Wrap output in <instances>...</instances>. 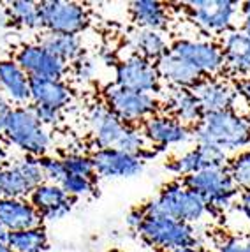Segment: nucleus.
I'll return each mask as SVG.
<instances>
[{
  "label": "nucleus",
  "instance_id": "f257e3e1",
  "mask_svg": "<svg viewBox=\"0 0 250 252\" xmlns=\"http://www.w3.org/2000/svg\"><path fill=\"white\" fill-rule=\"evenodd\" d=\"M88 127L97 150H120L138 157L146 156V139L139 129L122 122L102 102L94 104L88 111Z\"/></svg>",
  "mask_w": 250,
  "mask_h": 252
},
{
  "label": "nucleus",
  "instance_id": "f03ea898",
  "mask_svg": "<svg viewBox=\"0 0 250 252\" xmlns=\"http://www.w3.org/2000/svg\"><path fill=\"white\" fill-rule=\"evenodd\" d=\"M192 138L197 145L215 147L227 154L250 147V126L234 109L206 113L192 129Z\"/></svg>",
  "mask_w": 250,
  "mask_h": 252
},
{
  "label": "nucleus",
  "instance_id": "7ed1b4c3",
  "mask_svg": "<svg viewBox=\"0 0 250 252\" xmlns=\"http://www.w3.org/2000/svg\"><path fill=\"white\" fill-rule=\"evenodd\" d=\"M143 212H145V215L175 219V220L192 226L208 214L210 208L199 194L190 190L180 180L164 185L160 192L143 206Z\"/></svg>",
  "mask_w": 250,
  "mask_h": 252
},
{
  "label": "nucleus",
  "instance_id": "20e7f679",
  "mask_svg": "<svg viewBox=\"0 0 250 252\" xmlns=\"http://www.w3.org/2000/svg\"><path fill=\"white\" fill-rule=\"evenodd\" d=\"M4 136L9 143L29 157H44L51 147L48 129L37 120L30 106H14L5 122Z\"/></svg>",
  "mask_w": 250,
  "mask_h": 252
},
{
  "label": "nucleus",
  "instance_id": "39448f33",
  "mask_svg": "<svg viewBox=\"0 0 250 252\" xmlns=\"http://www.w3.org/2000/svg\"><path fill=\"white\" fill-rule=\"evenodd\" d=\"M188 189L199 194L203 201L208 205L210 212L227 210L238 198L240 189L231 178L227 168H210L182 178Z\"/></svg>",
  "mask_w": 250,
  "mask_h": 252
},
{
  "label": "nucleus",
  "instance_id": "423d86ee",
  "mask_svg": "<svg viewBox=\"0 0 250 252\" xmlns=\"http://www.w3.org/2000/svg\"><path fill=\"white\" fill-rule=\"evenodd\" d=\"M138 235L148 245L166 252L184 247H197L196 229L190 224L158 215H145Z\"/></svg>",
  "mask_w": 250,
  "mask_h": 252
},
{
  "label": "nucleus",
  "instance_id": "0eeeda50",
  "mask_svg": "<svg viewBox=\"0 0 250 252\" xmlns=\"http://www.w3.org/2000/svg\"><path fill=\"white\" fill-rule=\"evenodd\" d=\"M104 104L129 126L145 124L148 118L158 113V101L152 94L122 89L117 83L108 85L104 89Z\"/></svg>",
  "mask_w": 250,
  "mask_h": 252
},
{
  "label": "nucleus",
  "instance_id": "6e6552de",
  "mask_svg": "<svg viewBox=\"0 0 250 252\" xmlns=\"http://www.w3.org/2000/svg\"><path fill=\"white\" fill-rule=\"evenodd\" d=\"M185 5L192 23L213 35H225L234 30V21L242 14L240 4L227 0H196Z\"/></svg>",
  "mask_w": 250,
  "mask_h": 252
},
{
  "label": "nucleus",
  "instance_id": "1a4fd4ad",
  "mask_svg": "<svg viewBox=\"0 0 250 252\" xmlns=\"http://www.w3.org/2000/svg\"><path fill=\"white\" fill-rule=\"evenodd\" d=\"M42 29L48 34H67L78 35L88 27V11L78 2H63V0H46L39 2Z\"/></svg>",
  "mask_w": 250,
  "mask_h": 252
},
{
  "label": "nucleus",
  "instance_id": "9d476101",
  "mask_svg": "<svg viewBox=\"0 0 250 252\" xmlns=\"http://www.w3.org/2000/svg\"><path fill=\"white\" fill-rule=\"evenodd\" d=\"M41 184H44V175L35 157L27 156L0 168V199H23Z\"/></svg>",
  "mask_w": 250,
  "mask_h": 252
},
{
  "label": "nucleus",
  "instance_id": "9b49d317",
  "mask_svg": "<svg viewBox=\"0 0 250 252\" xmlns=\"http://www.w3.org/2000/svg\"><path fill=\"white\" fill-rule=\"evenodd\" d=\"M169 51L190 63L204 78H215L224 71V53L220 44L201 39H178L169 46Z\"/></svg>",
  "mask_w": 250,
  "mask_h": 252
},
{
  "label": "nucleus",
  "instance_id": "f8f14e48",
  "mask_svg": "<svg viewBox=\"0 0 250 252\" xmlns=\"http://www.w3.org/2000/svg\"><path fill=\"white\" fill-rule=\"evenodd\" d=\"M115 83L122 89L154 95V92L160 89V76L154 62L138 55H130L129 59H124L117 63Z\"/></svg>",
  "mask_w": 250,
  "mask_h": 252
},
{
  "label": "nucleus",
  "instance_id": "ddd939ff",
  "mask_svg": "<svg viewBox=\"0 0 250 252\" xmlns=\"http://www.w3.org/2000/svg\"><path fill=\"white\" fill-rule=\"evenodd\" d=\"M14 62L20 65L29 78H44V80H62L69 63L62 62L51 55L41 44H25L14 55Z\"/></svg>",
  "mask_w": 250,
  "mask_h": 252
},
{
  "label": "nucleus",
  "instance_id": "4468645a",
  "mask_svg": "<svg viewBox=\"0 0 250 252\" xmlns=\"http://www.w3.org/2000/svg\"><path fill=\"white\" fill-rule=\"evenodd\" d=\"M229 164V157L227 154L215 147H208V145H197V147L190 148L182 156L175 157L173 160L166 164V169L173 175L185 178L190 175L203 171V169L210 168H227Z\"/></svg>",
  "mask_w": 250,
  "mask_h": 252
},
{
  "label": "nucleus",
  "instance_id": "2eb2a0df",
  "mask_svg": "<svg viewBox=\"0 0 250 252\" xmlns=\"http://www.w3.org/2000/svg\"><path fill=\"white\" fill-rule=\"evenodd\" d=\"M95 175L102 178H134L145 171V159L120 150H95L90 156Z\"/></svg>",
  "mask_w": 250,
  "mask_h": 252
},
{
  "label": "nucleus",
  "instance_id": "dca6fc26",
  "mask_svg": "<svg viewBox=\"0 0 250 252\" xmlns=\"http://www.w3.org/2000/svg\"><path fill=\"white\" fill-rule=\"evenodd\" d=\"M143 136H145L146 143H152L155 147L166 148V147H178V145L188 143L192 138V129L178 122L176 118L169 117V115H155V117L148 118L143 124L141 129Z\"/></svg>",
  "mask_w": 250,
  "mask_h": 252
},
{
  "label": "nucleus",
  "instance_id": "f3484780",
  "mask_svg": "<svg viewBox=\"0 0 250 252\" xmlns=\"http://www.w3.org/2000/svg\"><path fill=\"white\" fill-rule=\"evenodd\" d=\"M30 203L39 212L44 222H59L72 210V198H69L60 185L41 184L30 194Z\"/></svg>",
  "mask_w": 250,
  "mask_h": 252
},
{
  "label": "nucleus",
  "instance_id": "a211bd4d",
  "mask_svg": "<svg viewBox=\"0 0 250 252\" xmlns=\"http://www.w3.org/2000/svg\"><path fill=\"white\" fill-rule=\"evenodd\" d=\"M203 113H217L225 109H234L238 101V92L234 87L219 78H203L192 89Z\"/></svg>",
  "mask_w": 250,
  "mask_h": 252
},
{
  "label": "nucleus",
  "instance_id": "6ab92c4d",
  "mask_svg": "<svg viewBox=\"0 0 250 252\" xmlns=\"http://www.w3.org/2000/svg\"><path fill=\"white\" fill-rule=\"evenodd\" d=\"M72 101V90L63 80L30 78V104L62 111Z\"/></svg>",
  "mask_w": 250,
  "mask_h": 252
},
{
  "label": "nucleus",
  "instance_id": "aec40b11",
  "mask_svg": "<svg viewBox=\"0 0 250 252\" xmlns=\"http://www.w3.org/2000/svg\"><path fill=\"white\" fill-rule=\"evenodd\" d=\"M0 94L16 106L30 104V78L13 59L0 60Z\"/></svg>",
  "mask_w": 250,
  "mask_h": 252
},
{
  "label": "nucleus",
  "instance_id": "412c9836",
  "mask_svg": "<svg viewBox=\"0 0 250 252\" xmlns=\"http://www.w3.org/2000/svg\"><path fill=\"white\" fill-rule=\"evenodd\" d=\"M0 224L14 233L41 227L42 219L27 199H0Z\"/></svg>",
  "mask_w": 250,
  "mask_h": 252
},
{
  "label": "nucleus",
  "instance_id": "4be33fe9",
  "mask_svg": "<svg viewBox=\"0 0 250 252\" xmlns=\"http://www.w3.org/2000/svg\"><path fill=\"white\" fill-rule=\"evenodd\" d=\"M224 53V69L233 74L249 78L250 74V37L242 30H231L220 42Z\"/></svg>",
  "mask_w": 250,
  "mask_h": 252
},
{
  "label": "nucleus",
  "instance_id": "5701e85b",
  "mask_svg": "<svg viewBox=\"0 0 250 252\" xmlns=\"http://www.w3.org/2000/svg\"><path fill=\"white\" fill-rule=\"evenodd\" d=\"M155 65H157L160 80L167 81L173 89L192 90L204 78L199 71H196V69L192 67L190 63H187L185 60L176 57L171 51H167L164 57H160L155 62Z\"/></svg>",
  "mask_w": 250,
  "mask_h": 252
},
{
  "label": "nucleus",
  "instance_id": "b1692460",
  "mask_svg": "<svg viewBox=\"0 0 250 252\" xmlns=\"http://www.w3.org/2000/svg\"><path fill=\"white\" fill-rule=\"evenodd\" d=\"M166 111L169 117L194 129L203 118V109L197 102L196 95L188 89H171L166 95Z\"/></svg>",
  "mask_w": 250,
  "mask_h": 252
},
{
  "label": "nucleus",
  "instance_id": "393cba45",
  "mask_svg": "<svg viewBox=\"0 0 250 252\" xmlns=\"http://www.w3.org/2000/svg\"><path fill=\"white\" fill-rule=\"evenodd\" d=\"M129 42L130 48L134 50V55L143 57L150 62H157L160 57H164L169 51V44H167L166 37L158 30L136 27V29L130 30Z\"/></svg>",
  "mask_w": 250,
  "mask_h": 252
},
{
  "label": "nucleus",
  "instance_id": "a878e982",
  "mask_svg": "<svg viewBox=\"0 0 250 252\" xmlns=\"http://www.w3.org/2000/svg\"><path fill=\"white\" fill-rule=\"evenodd\" d=\"M132 21L139 29H150L162 32L169 25V13L166 4L155 0H136L129 7Z\"/></svg>",
  "mask_w": 250,
  "mask_h": 252
},
{
  "label": "nucleus",
  "instance_id": "bb28decb",
  "mask_svg": "<svg viewBox=\"0 0 250 252\" xmlns=\"http://www.w3.org/2000/svg\"><path fill=\"white\" fill-rule=\"evenodd\" d=\"M44 50L62 62H76L83 57V44L79 35H67V34H46L39 42Z\"/></svg>",
  "mask_w": 250,
  "mask_h": 252
},
{
  "label": "nucleus",
  "instance_id": "cd10ccee",
  "mask_svg": "<svg viewBox=\"0 0 250 252\" xmlns=\"http://www.w3.org/2000/svg\"><path fill=\"white\" fill-rule=\"evenodd\" d=\"M48 245V233L42 226L25 231H14L7 240V247L13 252H46Z\"/></svg>",
  "mask_w": 250,
  "mask_h": 252
},
{
  "label": "nucleus",
  "instance_id": "c85d7f7f",
  "mask_svg": "<svg viewBox=\"0 0 250 252\" xmlns=\"http://www.w3.org/2000/svg\"><path fill=\"white\" fill-rule=\"evenodd\" d=\"M7 14L11 23L20 25L23 29L37 30L42 29L41 23V13H39L37 2H27V0H16V2H9L5 4Z\"/></svg>",
  "mask_w": 250,
  "mask_h": 252
},
{
  "label": "nucleus",
  "instance_id": "c756f323",
  "mask_svg": "<svg viewBox=\"0 0 250 252\" xmlns=\"http://www.w3.org/2000/svg\"><path fill=\"white\" fill-rule=\"evenodd\" d=\"M227 171L242 192L250 190V150L240 152L236 157L229 159Z\"/></svg>",
  "mask_w": 250,
  "mask_h": 252
},
{
  "label": "nucleus",
  "instance_id": "7c9ffc66",
  "mask_svg": "<svg viewBox=\"0 0 250 252\" xmlns=\"http://www.w3.org/2000/svg\"><path fill=\"white\" fill-rule=\"evenodd\" d=\"M63 166H65L67 175L83 178H94L95 177V168H94L92 159L88 156H79V154H71L63 157Z\"/></svg>",
  "mask_w": 250,
  "mask_h": 252
},
{
  "label": "nucleus",
  "instance_id": "2f4dec72",
  "mask_svg": "<svg viewBox=\"0 0 250 252\" xmlns=\"http://www.w3.org/2000/svg\"><path fill=\"white\" fill-rule=\"evenodd\" d=\"M63 192L69 198H81V196H88L92 194L95 185H94V178H83V177H74V175H67L62 182H60Z\"/></svg>",
  "mask_w": 250,
  "mask_h": 252
},
{
  "label": "nucleus",
  "instance_id": "473e14b6",
  "mask_svg": "<svg viewBox=\"0 0 250 252\" xmlns=\"http://www.w3.org/2000/svg\"><path fill=\"white\" fill-rule=\"evenodd\" d=\"M39 164H41L42 175H44V182L46 184L60 185V182L67 177L65 166H63L62 159L57 157H39Z\"/></svg>",
  "mask_w": 250,
  "mask_h": 252
},
{
  "label": "nucleus",
  "instance_id": "72a5a7b5",
  "mask_svg": "<svg viewBox=\"0 0 250 252\" xmlns=\"http://www.w3.org/2000/svg\"><path fill=\"white\" fill-rule=\"evenodd\" d=\"M30 108H32L33 115L37 117V120L44 127L57 126L60 122V111H57V109L44 108V106H33V104H30Z\"/></svg>",
  "mask_w": 250,
  "mask_h": 252
},
{
  "label": "nucleus",
  "instance_id": "f704fd0d",
  "mask_svg": "<svg viewBox=\"0 0 250 252\" xmlns=\"http://www.w3.org/2000/svg\"><path fill=\"white\" fill-rule=\"evenodd\" d=\"M74 72H76V78L83 81L92 80L94 74H95V63L90 57H81L74 62Z\"/></svg>",
  "mask_w": 250,
  "mask_h": 252
},
{
  "label": "nucleus",
  "instance_id": "c9c22d12",
  "mask_svg": "<svg viewBox=\"0 0 250 252\" xmlns=\"http://www.w3.org/2000/svg\"><path fill=\"white\" fill-rule=\"evenodd\" d=\"M219 252H249L245 242L240 238H234V236H229V238H224L220 244L217 245Z\"/></svg>",
  "mask_w": 250,
  "mask_h": 252
},
{
  "label": "nucleus",
  "instance_id": "e433bc0d",
  "mask_svg": "<svg viewBox=\"0 0 250 252\" xmlns=\"http://www.w3.org/2000/svg\"><path fill=\"white\" fill-rule=\"evenodd\" d=\"M143 219H145V212H143V208H136V210H130L129 215H127V219H125V222H127V226L132 229V231L138 233L139 226H141Z\"/></svg>",
  "mask_w": 250,
  "mask_h": 252
},
{
  "label": "nucleus",
  "instance_id": "4c0bfd02",
  "mask_svg": "<svg viewBox=\"0 0 250 252\" xmlns=\"http://www.w3.org/2000/svg\"><path fill=\"white\" fill-rule=\"evenodd\" d=\"M11 109H13L11 102L0 94V134H4L5 122H7V117H9V113H11Z\"/></svg>",
  "mask_w": 250,
  "mask_h": 252
},
{
  "label": "nucleus",
  "instance_id": "58836bf2",
  "mask_svg": "<svg viewBox=\"0 0 250 252\" xmlns=\"http://www.w3.org/2000/svg\"><path fill=\"white\" fill-rule=\"evenodd\" d=\"M234 89H236V92H238V97H242L243 101L250 106V78L238 80V83L234 85Z\"/></svg>",
  "mask_w": 250,
  "mask_h": 252
},
{
  "label": "nucleus",
  "instance_id": "ea45409f",
  "mask_svg": "<svg viewBox=\"0 0 250 252\" xmlns=\"http://www.w3.org/2000/svg\"><path fill=\"white\" fill-rule=\"evenodd\" d=\"M238 208L245 215V219L250 220V190L240 192V201H238Z\"/></svg>",
  "mask_w": 250,
  "mask_h": 252
},
{
  "label": "nucleus",
  "instance_id": "a19ab883",
  "mask_svg": "<svg viewBox=\"0 0 250 252\" xmlns=\"http://www.w3.org/2000/svg\"><path fill=\"white\" fill-rule=\"evenodd\" d=\"M9 25H11V20H9L7 7L4 4H0V30L7 29Z\"/></svg>",
  "mask_w": 250,
  "mask_h": 252
},
{
  "label": "nucleus",
  "instance_id": "79ce46f5",
  "mask_svg": "<svg viewBox=\"0 0 250 252\" xmlns=\"http://www.w3.org/2000/svg\"><path fill=\"white\" fill-rule=\"evenodd\" d=\"M9 235H11V233H9L7 229H5V227L0 224V242H2V244H7Z\"/></svg>",
  "mask_w": 250,
  "mask_h": 252
},
{
  "label": "nucleus",
  "instance_id": "37998d69",
  "mask_svg": "<svg viewBox=\"0 0 250 252\" xmlns=\"http://www.w3.org/2000/svg\"><path fill=\"white\" fill-rule=\"evenodd\" d=\"M242 16L250 18V0L245 2V4H242Z\"/></svg>",
  "mask_w": 250,
  "mask_h": 252
},
{
  "label": "nucleus",
  "instance_id": "c03bdc74",
  "mask_svg": "<svg viewBox=\"0 0 250 252\" xmlns=\"http://www.w3.org/2000/svg\"><path fill=\"white\" fill-rule=\"evenodd\" d=\"M171 252H203V251L197 247H184V249H175V251H171Z\"/></svg>",
  "mask_w": 250,
  "mask_h": 252
},
{
  "label": "nucleus",
  "instance_id": "a18cd8bd",
  "mask_svg": "<svg viewBox=\"0 0 250 252\" xmlns=\"http://www.w3.org/2000/svg\"><path fill=\"white\" fill-rule=\"evenodd\" d=\"M0 252H13V251L7 247V244H2V242H0Z\"/></svg>",
  "mask_w": 250,
  "mask_h": 252
},
{
  "label": "nucleus",
  "instance_id": "49530a36",
  "mask_svg": "<svg viewBox=\"0 0 250 252\" xmlns=\"http://www.w3.org/2000/svg\"><path fill=\"white\" fill-rule=\"evenodd\" d=\"M243 242H245V245H247V249H249V252H250V235L247 236L245 240H243Z\"/></svg>",
  "mask_w": 250,
  "mask_h": 252
},
{
  "label": "nucleus",
  "instance_id": "de8ad7c7",
  "mask_svg": "<svg viewBox=\"0 0 250 252\" xmlns=\"http://www.w3.org/2000/svg\"><path fill=\"white\" fill-rule=\"evenodd\" d=\"M247 122H249V126H250V109H249V113H247Z\"/></svg>",
  "mask_w": 250,
  "mask_h": 252
},
{
  "label": "nucleus",
  "instance_id": "09e8293b",
  "mask_svg": "<svg viewBox=\"0 0 250 252\" xmlns=\"http://www.w3.org/2000/svg\"><path fill=\"white\" fill-rule=\"evenodd\" d=\"M111 252H124V251H111Z\"/></svg>",
  "mask_w": 250,
  "mask_h": 252
}]
</instances>
